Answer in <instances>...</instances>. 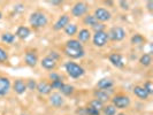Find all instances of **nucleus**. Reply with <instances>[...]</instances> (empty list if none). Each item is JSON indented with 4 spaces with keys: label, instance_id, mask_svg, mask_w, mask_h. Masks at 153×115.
Wrapping results in <instances>:
<instances>
[{
    "label": "nucleus",
    "instance_id": "nucleus-1",
    "mask_svg": "<svg viewBox=\"0 0 153 115\" xmlns=\"http://www.w3.org/2000/svg\"><path fill=\"white\" fill-rule=\"evenodd\" d=\"M29 22L32 28L39 29V28L46 27L48 20H47V16L43 12H33L29 17Z\"/></svg>",
    "mask_w": 153,
    "mask_h": 115
},
{
    "label": "nucleus",
    "instance_id": "nucleus-2",
    "mask_svg": "<svg viewBox=\"0 0 153 115\" xmlns=\"http://www.w3.org/2000/svg\"><path fill=\"white\" fill-rule=\"evenodd\" d=\"M112 105L116 109H126L130 106L131 99L129 96L123 94V93H117L114 97H112Z\"/></svg>",
    "mask_w": 153,
    "mask_h": 115
},
{
    "label": "nucleus",
    "instance_id": "nucleus-3",
    "mask_svg": "<svg viewBox=\"0 0 153 115\" xmlns=\"http://www.w3.org/2000/svg\"><path fill=\"white\" fill-rule=\"evenodd\" d=\"M65 69H66L67 74H68L71 78H79V77H82L85 74L84 68H83L82 66H79L78 63H75V62H73V61L66 62Z\"/></svg>",
    "mask_w": 153,
    "mask_h": 115
},
{
    "label": "nucleus",
    "instance_id": "nucleus-4",
    "mask_svg": "<svg viewBox=\"0 0 153 115\" xmlns=\"http://www.w3.org/2000/svg\"><path fill=\"white\" fill-rule=\"evenodd\" d=\"M107 33L108 38L111 39V40H113V42H121L127 36L126 30L123 28H121V27H113Z\"/></svg>",
    "mask_w": 153,
    "mask_h": 115
},
{
    "label": "nucleus",
    "instance_id": "nucleus-5",
    "mask_svg": "<svg viewBox=\"0 0 153 115\" xmlns=\"http://www.w3.org/2000/svg\"><path fill=\"white\" fill-rule=\"evenodd\" d=\"M108 33L106 31H99V32H94L93 37H92V42L93 45L96 47H104L108 43Z\"/></svg>",
    "mask_w": 153,
    "mask_h": 115
},
{
    "label": "nucleus",
    "instance_id": "nucleus-6",
    "mask_svg": "<svg viewBox=\"0 0 153 115\" xmlns=\"http://www.w3.org/2000/svg\"><path fill=\"white\" fill-rule=\"evenodd\" d=\"M93 16L96 17V20L99 23L107 22V21H109V20L112 19L111 12L107 10L106 8H102V7L97 8V9L94 10V13H93Z\"/></svg>",
    "mask_w": 153,
    "mask_h": 115
},
{
    "label": "nucleus",
    "instance_id": "nucleus-7",
    "mask_svg": "<svg viewBox=\"0 0 153 115\" xmlns=\"http://www.w3.org/2000/svg\"><path fill=\"white\" fill-rule=\"evenodd\" d=\"M88 5L86 2H83V1H78L74 5V7L71 8V15L75 16V17H82L83 15L86 14L88 12Z\"/></svg>",
    "mask_w": 153,
    "mask_h": 115
},
{
    "label": "nucleus",
    "instance_id": "nucleus-8",
    "mask_svg": "<svg viewBox=\"0 0 153 115\" xmlns=\"http://www.w3.org/2000/svg\"><path fill=\"white\" fill-rule=\"evenodd\" d=\"M112 93H113L112 89H109V90H96L93 92V96H94V99L99 100L102 104H105L112 99Z\"/></svg>",
    "mask_w": 153,
    "mask_h": 115
},
{
    "label": "nucleus",
    "instance_id": "nucleus-9",
    "mask_svg": "<svg viewBox=\"0 0 153 115\" xmlns=\"http://www.w3.org/2000/svg\"><path fill=\"white\" fill-rule=\"evenodd\" d=\"M24 62L29 67H36L38 63V55L36 53V51L28 50L24 54Z\"/></svg>",
    "mask_w": 153,
    "mask_h": 115
},
{
    "label": "nucleus",
    "instance_id": "nucleus-10",
    "mask_svg": "<svg viewBox=\"0 0 153 115\" xmlns=\"http://www.w3.org/2000/svg\"><path fill=\"white\" fill-rule=\"evenodd\" d=\"M10 79L6 76H0V97H4L8 94V92L10 90Z\"/></svg>",
    "mask_w": 153,
    "mask_h": 115
},
{
    "label": "nucleus",
    "instance_id": "nucleus-11",
    "mask_svg": "<svg viewBox=\"0 0 153 115\" xmlns=\"http://www.w3.org/2000/svg\"><path fill=\"white\" fill-rule=\"evenodd\" d=\"M36 90L38 91L39 94L42 96H47V94H51L52 93V86H51V83H48L47 81H42L37 83V88Z\"/></svg>",
    "mask_w": 153,
    "mask_h": 115
},
{
    "label": "nucleus",
    "instance_id": "nucleus-12",
    "mask_svg": "<svg viewBox=\"0 0 153 115\" xmlns=\"http://www.w3.org/2000/svg\"><path fill=\"white\" fill-rule=\"evenodd\" d=\"M50 104L54 106V107H62L63 105H65V99H63V97H62L60 93H58V92H54V93H51L50 94Z\"/></svg>",
    "mask_w": 153,
    "mask_h": 115
},
{
    "label": "nucleus",
    "instance_id": "nucleus-13",
    "mask_svg": "<svg viewBox=\"0 0 153 115\" xmlns=\"http://www.w3.org/2000/svg\"><path fill=\"white\" fill-rule=\"evenodd\" d=\"M108 59H109L111 63H112L114 67H116V68H123V67H124L123 58L120 53H116V52H115V53L109 54Z\"/></svg>",
    "mask_w": 153,
    "mask_h": 115
},
{
    "label": "nucleus",
    "instance_id": "nucleus-14",
    "mask_svg": "<svg viewBox=\"0 0 153 115\" xmlns=\"http://www.w3.org/2000/svg\"><path fill=\"white\" fill-rule=\"evenodd\" d=\"M65 54L69 58H71V59H81V58L84 56L85 52L84 48L76 50V48H67V47H65Z\"/></svg>",
    "mask_w": 153,
    "mask_h": 115
},
{
    "label": "nucleus",
    "instance_id": "nucleus-15",
    "mask_svg": "<svg viewBox=\"0 0 153 115\" xmlns=\"http://www.w3.org/2000/svg\"><path fill=\"white\" fill-rule=\"evenodd\" d=\"M69 21H70L69 15H67V14L61 15L59 19H58V21L55 22V24H54V27H53L54 30H61V29H65V28L69 24Z\"/></svg>",
    "mask_w": 153,
    "mask_h": 115
},
{
    "label": "nucleus",
    "instance_id": "nucleus-16",
    "mask_svg": "<svg viewBox=\"0 0 153 115\" xmlns=\"http://www.w3.org/2000/svg\"><path fill=\"white\" fill-rule=\"evenodd\" d=\"M40 65H42V67L44 69H46V70H53V69H55V67H56V61L54 60V59H52L51 56H45V58H43V60L40 61Z\"/></svg>",
    "mask_w": 153,
    "mask_h": 115
},
{
    "label": "nucleus",
    "instance_id": "nucleus-17",
    "mask_svg": "<svg viewBox=\"0 0 153 115\" xmlns=\"http://www.w3.org/2000/svg\"><path fill=\"white\" fill-rule=\"evenodd\" d=\"M114 86V82L111 78H101L100 81H98L97 83V88L98 90H109Z\"/></svg>",
    "mask_w": 153,
    "mask_h": 115
},
{
    "label": "nucleus",
    "instance_id": "nucleus-18",
    "mask_svg": "<svg viewBox=\"0 0 153 115\" xmlns=\"http://www.w3.org/2000/svg\"><path fill=\"white\" fill-rule=\"evenodd\" d=\"M91 39V32L89 29H81V30L78 31V33H77V40L81 43V44H83V43H88L89 40Z\"/></svg>",
    "mask_w": 153,
    "mask_h": 115
},
{
    "label": "nucleus",
    "instance_id": "nucleus-19",
    "mask_svg": "<svg viewBox=\"0 0 153 115\" xmlns=\"http://www.w3.org/2000/svg\"><path fill=\"white\" fill-rule=\"evenodd\" d=\"M13 90L15 93L17 94H23L24 92L27 91V85L24 83V81L23 79H16L15 82H14V84H13Z\"/></svg>",
    "mask_w": 153,
    "mask_h": 115
},
{
    "label": "nucleus",
    "instance_id": "nucleus-20",
    "mask_svg": "<svg viewBox=\"0 0 153 115\" xmlns=\"http://www.w3.org/2000/svg\"><path fill=\"white\" fill-rule=\"evenodd\" d=\"M31 31L30 29L28 28V27H24V25H21V27H19L17 28V30H16V33L15 36L17 37V38L20 39H27L29 36H30Z\"/></svg>",
    "mask_w": 153,
    "mask_h": 115
},
{
    "label": "nucleus",
    "instance_id": "nucleus-21",
    "mask_svg": "<svg viewBox=\"0 0 153 115\" xmlns=\"http://www.w3.org/2000/svg\"><path fill=\"white\" fill-rule=\"evenodd\" d=\"M134 94H135L137 98H139V99H142V100L149 99V97H150V94L146 92L145 89H144L143 86H139V85L134 88Z\"/></svg>",
    "mask_w": 153,
    "mask_h": 115
},
{
    "label": "nucleus",
    "instance_id": "nucleus-22",
    "mask_svg": "<svg viewBox=\"0 0 153 115\" xmlns=\"http://www.w3.org/2000/svg\"><path fill=\"white\" fill-rule=\"evenodd\" d=\"M63 30H65V33H66L67 36L73 37V36H75V35L77 33L78 28H77V24H75V23H69Z\"/></svg>",
    "mask_w": 153,
    "mask_h": 115
},
{
    "label": "nucleus",
    "instance_id": "nucleus-23",
    "mask_svg": "<svg viewBox=\"0 0 153 115\" xmlns=\"http://www.w3.org/2000/svg\"><path fill=\"white\" fill-rule=\"evenodd\" d=\"M66 47L67 48H76V50H82L83 44H81L77 39H69L66 42Z\"/></svg>",
    "mask_w": 153,
    "mask_h": 115
},
{
    "label": "nucleus",
    "instance_id": "nucleus-24",
    "mask_svg": "<svg viewBox=\"0 0 153 115\" xmlns=\"http://www.w3.org/2000/svg\"><path fill=\"white\" fill-rule=\"evenodd\" d=\"M60 91H61V93L63 94V96H71L73 93H74V91H75V88L73 86V85L70 84H62V86L60 88Z\"/></svg>",
    "mask_w": 153,
    "mask_h": 115
},
{
    "label": "nucleus",
    "instance_id": "nucleus-25",
    "mask_svg": "<svg viewBox=\"0 0 153 115\" xmlns=\"http://www.w3.org/2000/svg\"><path fill=\"white\" fill-rule=\"evenodd\" d=\"M139 63H140L142 66H144V67L151 66V63H152V56H151V54H149V53L143 54V55L140 56V59H139Z\"/></svg>",
    "mask_w": 153,
    "mask_h": 115
},
{
    "label": "nucleus",
    "instance_id": "nucleus-26",
    "mask_svg": "<svg viewBox=\"0 0 153 115\" xmlns=\"http://www.w3.org/2000/svg\"><path fill=\"white\" fill-rule=\"evenodd\" d=\"M88 106H89V107H91V108H93V109H96V111H99V112H101L105 105H104L101 101H99V100L93 99V100H91V101L89 102V105H88Z\"/></svg>",
    "mask_w": 153,
    "mask_h": 115
},
{
    "label": "nucleus",
    "instance_id": "nucleus-27",
    "mask_svg": "<svg viewBox=\"0 0 153 115\" xmlns=\"http://www.w3.org/2000/svg\"><path fill=\"white\" fill-rule=\"evenodd\" d=\"M146 39L142 36V35H139V33H136V35H134L132 37H131V44L132 45H142V44H144L145 43Z\"/></svg>",
    "mask_w": 153,
    "mask_h": 115
},
{
    "label": "nucleus",
    "instance_id": "nucleus-28",
    "mask_svg": "<svg viewBox=\"0 0 153 115\" xmlns=\"http://www.w3.org/2000/svg\"><path fill=\"white\" fill-rule=\"evenodd\" d=\"M1 40H2L4 43H6V44H12V43H14V40H15V35H13V33H10V32H6V33H4V35L1 36Z\"/></svg>",
    "mask_w": 153,
    "mask_h": 115
},
{
    "label": "nucleus",
    "instance_id": "nucleus-29",
    "mask_svg": "<svg viewBox=\"0 0 153 115\" xmlns=\"http://www.w3.org/2000/svg\"><path fill=\"white\" fill-rule=\"evenodd\" d=\"M104 115H116V108L111 104V105H106L104 106L102 111H101Z\"/></svg>",
    "mask_w": 153,
    "mask_h": 115
},
{
    "label": "nucleus",
    "instance_id": "nucleus-30",
    "mask_svg": "<svg viewBox=\"0 0 153 115\" xmlns=\"http://www.w3.org/2000/svg\"><path fill=\"white\" fill-rule=\"evenodd\" d=\"M83 22H84L85 25H90V27L92 28V27H93L96 23H98V21L96 20V17H94L93 15H90V14H89V15H86L84 17Z\"/></svg>",
    "mask_w": 153,
    "mask_h": 115
},
{
    "label": "nucleus",
    "instance_id": "nucleus-31",
    "mask_svg": "<svg viewBox=\"0 0 153 115\" xmlns=\"http://www.w3.org/2000/svg\"><path fill=\"white\" fill-rule=\"evenodd\" d=\"M8 61V53L6 50L0 47V63H5Z\"/></svg>",
    "mask_w": 153,
    "mask_h": 115
},
{
    "label": "nucleus",
    "instance_id": "nucleus-32",
    "mask_svg": "<svg viewBox=\"0 0 153 115\" xmlns=\"http://www.w3.org/2000/svg\"><path fill=\"white\" fill-rule=\"evenodd\" d=\"M143 88L146 90V92L151 96V94H153V84L151 81H146L145 83H144V85H143Z\"/></svg>",
    "mask_w": 153,
    "mask_h": 115
},
{
    "label": "nucleus",
    "instance_id": "nucleus-33",
    "mask_svg": "<svg viewBox=\"0 0 153 115\" xmlns=\"http://www.w3.org/2000/svg\"><path fill=\"white\" fill-rule=\"evenodd\" d=\"M25 85H27V89L33 91V90H36V88H37V82H36L35 79H29V81L25 83Z\"/></svg>",
    "mask_w": 153,
    "mask_h": 115
},
{
    "label": "nucleus",
    "instance_id": "nucleus-34",
    "mask_svg": "<svg viewBox=\"0 0 153 115\" xmlns=\"http://www.w3.org/2000/svg\"><path fill=\"white\" fill-rule=\"evenodd\" d=\"M92 29L94 30V32H99V31H105V24L104 23H96L93 27H92Z\"/></svg>",
    "mask_w": 153,
    "mask_h": 115
},
{
    "label": "nucleus",
    "instance_id": "nucleus-35",
    "mask_svg": "<svg viewBox=\"0 0 153 115\" xmlns=\"http://www.w3.org/2000/svg\"><path fill=\"white\" fill-rule=\"evenodd\" d=\"M48 78L54 82V81H62V76L61 75H59V74H56V73H51L50 75H48Z\"/></svg>",
    "mask_w": 153,
    "mask_h": 115
},
{
    "label": "nucleus",
    "instance_id": "nucleus-36",
    "mask_svg": "<svg viewBox=\"0 0 153 115\" xmlns=\"http://www.w3.org/2000/svg\"><path fill=\"white\" fill-rule=\"evenodd\" d=\"M85 111H86V115H100L99 111H96V109L89 107V106L85 107Z\"/></svg>",
    "mask_w": 153,
    "mask_h": 115
},
{
    "label": "nucleus",
    "instance_id": "nucleus-37",
    "mask_svg": "<svg viewBox=\"0 0 153 115\" xmlns=\"http://www.w3.org/2000/svg\"><path fill=\"white\" fill-rule=\"evenodd\" d=\"M62 84H63L62 81H54V82H51L52 89H56V90H60V88L62 86Z\"/></svg>",
    "mask_w": 153,
    "mask_h": 115
},
{
    "label": "nucleus",
    "instance_id": "nucleus-38",
    "mask_svg": "<svg viewBox=\"0 0 153 115\" xmlns=\"http://www.w3.org/2000/svg\"><path fill=\"white\" fill-rule=\"evenodd\" d=\"M119 4H120L121 8L124 9V10H128V9H129V2H128V1H120Z\"/></svg>",
    "mask_w": 153,
    "mask_h": 115
},
{
    "label": "nucleus",
    "instance_id": "nucleus-39",
    "mask_svg": "<svg viewBox=\"0 0 153 115\" xmlns=\"http://www.w3.org/2000/svg\"><path fill=\"white\" fill-rule=\"evenodd\" d=\"M48 56H51V58H52V59H54L55 61H58V60H59V58H60V55L56 53V52H54V51H52L51 53L48 54Z\"/></svg>",
    "mask_w": 153,
    "mask_h": 115
},
{
    "label": "nucleus",
    "instance_id": "nucleus-40",
    "mask_svg": "<svg viewBox=\"0 0 153 115\" xmlns=\"http://www.w3.org/2000/svg\"><path fill=\"white\" fill-rule=\"evenodd\" d=\"M152 6H153V1H147V9L149 10H152L153 9Z\"/></svg>",
    "mask_w": 153,
    "mask_h": 115
},
{
    "label": "nucleus",
    "instance_id": "nucleus-41",
    "mask_svg": "<svg viewBox=\"0 0 153 115\" xmlns=\"http://www.w3.org/2000/svg\"><path fill=\"white\" fill-rule=\"evenodd\" d=\"M50 4H52V5H61V1H50Z\"/></svg>",
    "mask_w": 153,
    "mask_h": 115
},
{
    "label": "nucleus",
    "instance_id": "nucleus-42",
    "mask_svg": "<svg viewBox=\"0 0 153 115\" xmlns=\"http://www.w3.org/2000/svg\"><path fill=\"white\" fill-rule=\"evenodd\" d=\"M116 115H127L126 113H116Z\"/></svg>",
    "mask_w": 153,
    "mask_h": 115
},
{
    "label": "nucleus",
    "instance_id": "nucleus-43",
    "mask_svg": "<svg viewBox=\"0 0 153 115\" xmlns=\"http://www.w3.org/2000/svg\"><path fill=\"white\" fill-rule=\"evenodd\" d=\"M1 17H2V13L0 12V20H1Z\"/></svg>",
    "mask_w": 153,
    "mask_h": 115
},
{
    "label": "nucleus",
    "instance_id": "nucleus-44",
    "mask_svg": "<svg viewBox=\"0 0 153 115\" xmlns=\"http://www.w3.org/2000/svg\"><path fill=\"white\" fill-rule=\"evenodd\" d=\"M22 115H29V114H22Z\"/></svg>",
    "mask_w": 153,
    "mask_h": 115
}]
</instances>
